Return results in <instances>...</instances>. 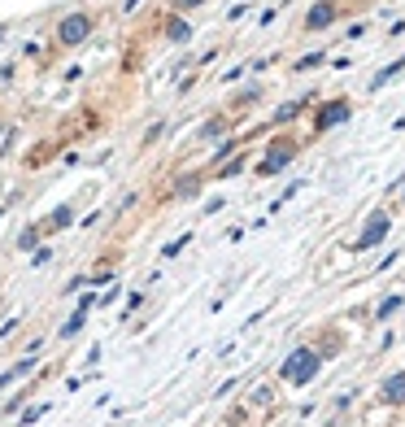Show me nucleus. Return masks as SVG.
Wrapping results in <instances>:
<instances>
[{"mask_svg": "<svg viewBox=\"0 0 405 427\" xmlns=\"http://www.w3.org/2000/svg\"><path fill=\"white\" fill-rule=\"evenodd\" d=\"M318 366H322L318 349H292L288 362L279 366V375H284V384H310L314 375H318Z\"/></svg>", "mask_w": 405, "mask_h": 427, "instance_id": "nucleus-1", "label": "nucleus"}, {"mask_svg": "<svg viewBox=\"0 0 405 427\" xmlns=\"http://www.w3.org/2000/svg\"><path fill=\"white\" fill-rule=\"evenodd\" d=\"M92 27H96V18H92L87 9H74V13H66V18L57 22V44H61V48H79V44H87Z\"/></svg>", "mask_w": 405, "mask_h": 427, "instance_id": "nucleus-2", "label": "nucleus"}, {"mask_svg": "<svg viewBox=\"0 0 405 427\" xmlns=\"http://www.w3.org/2000/svg\"><path fill=\"white\" fill-rule=\"evenodd\" d=\"M344 118H349V100H344V96H336V100H327V105H318V114H314V131L322 136V131L340 127Z\"/></svg>", "mask_w": 405, "mask_h": 427, "instance_id": "nucleus-3", "label": "nucleus"}, {"mask_svg": "<svg viewBox=\"0 0 405 427\" xmlns=\"http://www.w3.org/2000/svg\"><path fill=\"white\" fill-rule=\"evenodd\" d=\"M296 153H301V144H296L292 136H288V140H274V144H270V153H266V162H262V174H274V170H284V166H288Z\"/></svg>", "mask_w": 405, "mask_h": 427, "instance_id": "nucleus-4", "label": "nucleus"}, {"mask_svg": "<svg viewBox=\"0 0 405 427\" xmlns=\"http://www.w3.org/2000/svg\"><path fill=\"white\" fill-rule=\"evenodd\" d=\"M388 227H392V218H388V214H370V222H366V231L358 236V253H366V248H375L379 240L388 236Z\"/></svg>", "mask_w": 405, "mask_h": 427, "instance_id": "nucleus-5", "label": "nucleus"}, {"mask_svg": "<svg viewBox=\"0 0 405 427\" xmlns=\"http://www.w3.org/2000/svg\"><path fill=\"white\" fill-rule=\"evenodd\" d=\"M336 18H340V5H336V0H318V5L306 13V31H322V27H332Z\"/></svg>", "mask_w": 405, "mask_h": 427, "instance_id": "nucleus-6", "label": "nucleus"}, {"mask_svg": "<svg viewBox=\"0 0 405 427\" xmlns=\"http://www.w3.org/2000/svg\"><path fill=\"white\" fill-rule=\"evenodd\" d=\"M87 310H92V296H83V306H79V310H74V314L66 318L61 336H74V332H79V327H83V318H87Z\"/></svg>", "mask_w": 405, "mask_h": 427, "instance_id": "nucleus-7", "label": "nucleus"}, {"mask_svg": "<svg viewBox=\"0 0 405 427\" xmlns=\"http://www.w3.org/2000/svg\"><path fill=\"white\" fill-rule=\"evenodd\" d=\"M401 70H405V57H401V61H392L388 70H379V74H375V79H370V92H379V88H388V83L397 79V74H401Z\"/></svg>", "mask_w": 405, "mask_h": 427, "instance_id": "nucleus-8", "label": "nucleus"}, {"mask_svg": "<svg viewBox=\"0 0 405 427\" xmlns=\"http://www.w3.org/2000/svg\"><path fill=\"white\" fill-rule=\"evenodd\" d=\"M70 222H74V205H57L53 218H48V231H61V227H70Z\"/></svg>", "mask_w": 405, "mask_h": 427, "instance_id": "nucleus-9", "label": "nucleus"}, {"mask_svg": "<svg viewBox=\"0 0 405 427\" xmlns=\"http://www.w3.org/2000/svg\"><path fill=\"white\" fill-rule=\"evenodd\" d=\"M384 401H405V375H392V380H384Z\"/></svg>", "mask_w": 405, "mask_h": 427, "instance_id": "nucleus-10", "label": "nucleus"}, {"mask_svg": "<svg viewBox=\"0 0 405 427\" xmlns=\"http://www.w3.org/2000/svg\"><path fill=\"white\" fill-rule=\"evenodd\" d=\"M222 131H226V118H210L205 127H200V136H205V140H210V136H222Z\"/></svg>", "mask_w": 405, "mask_h": 427, "instance_id": "nucleus-11", "label": "nucleus"}, {"mask_svg": "<svg viewBox=\"0 0 405 427\" xmlns=\"http://www.w3.org/2000/svg\"><path fill=\"white\" fill-rule=\"evenodd\" d=\"M397 310H401V296H388V301H384V306H379V310H375V318H392Z\"/></svg>", "mask_w": 405, "mask_h": 427, "instance_id": "nucleus-12", "label": "nucleus"}, {"mask_svg": "<svg viewBox=\"0 0 405 427\" xmlns=\"http://www.w3.org/2000/svg\"><path fill=\"white\" fill-rule=\"evenodd\" d=\"M301 105H306V100H292V105H284L279 114H274V122H292V118L301 114Z\"/></svg>", "mask_w": 405, "mask_h": 427, "instance_id": "nucleus-13", "label": "nucleus"}, {"mask_svg": "<svg viewBox=\"0 0 405 427\" xmlns=\"http://www.w3.org/2000/svg\"><path fill=\"white\" fill-rule=\"evenodd\" d=\"M35 244H40V227H27L18 236V248H35Z\"/></svg>", "mask_w": 405, "mask_h": 427, "instance_id": "nucleus-14", "label": "nucleus"}, {"mask_svg": "<svg viewBox=\"0 0 405 427\" xmlns=\"http://www.w3.org/2000/svg\"><path fill=\"white\" fill-rule=\"evenodd\" d=\"M166 35H170V40H188V22H183V18H174L170 27H166Z\"/></svg>", "mask_w": 405, "mask_h": 427, "instance_id": "nucleus-15", "label": "nucleus"}, {"mask_svg": "<svg viewBox=\"0 0 405 427\" xmlns=\"http://www.w3.org/2000/svg\"><path fill=\"white\" fill-rule=\"evenodd\" d=\"M200 192V184L192 179V174H188V179H179V188H174V196H196Z\"/></svg>", "mask_w": 405, "mask_h": 427, "instance_id": "nucleus-16", "label": "nucleus"}, {"mask_svg": "<svg viewBox=\"0 0 405 427\" xmlns=\"http://www.w3.org/2000/svg\"><path fill=\"white\" fill-rule=\"evenodd\" d=\"M35 419H44V406H31V410H27V414H22V419H18V423H22V427H31V423H35Z\"/></svg>", "mask_w": 405, "mask_h": 427, "instance_id": "nucleus-17", "label": "nucleus"}, {"mask_svg": "<svg viewBox=\"0 0 405 427\" xmlns=\"http://www.w3.org/2000/svg\"><path fill=\"white\" fill-rule=\"evenodd\" d=\"M262 96V88H244L240 96H236V105H248V100H258Z\"/></svg>", "mask_w": 405, "mask_h": 427, "instance_id": "nucleus-18", "label": "nucleus"}, {"mask_svg": "<svg viewBox=\"0 0 405 427\" xmlns=\"http://www.w3.org/2000/svg\"><path fill=\"white\" fill-rule=\"evenodd\" d=\"M318 61H322V53H310V57H301V61H296V70H314Z\"/></svg>", "mask_w": 405, "mask_h": 427, "instance_id": "nucleus-19", "label": "nucleus"}, {"mask_svg": "<svg viewBox=\"0 0 405 427\" xmlns=\"http://www.w3.org/2000/svg\"><path fill=\"white\" fill-rule=\"evenodd\" d=\"M183 244H188V236H183V240H170V244H166V258H179Z\"/></svg>", "mask_w": 405, "mask_h": 427, "instance_id": "nucleus-20", "label": "nucleus"}, {"mask_svg": "<svg viewBox=\"0 0 405 427\" xmlns=\"http://www.w3.org/2000/svg\"><path fill=\"white\" fill-rule=\"evenodd\" d=\"M170 5H174V9L183 13V9H196V5H205V0H170Z\"/></svg>", "mask_w": 405, "mask_h": 427, "instance_id": "nucleus-21", "label": "nucleus"}, {"mask_svg": "<svg viewBox=\"0 0 405 427\" xmlns=\"http://www.w3.org/2000/svg\"><path fill=\"white\" fill-rule=\"evenodd\" d=\"M135 5H140V0H126V5H122V13H131V9H135Z\"/></svg>", "mask_w": 405, "mask_h": 427, "instance_id": "nucleus-22", "label": "nucleus"}, {"mask_svg": "<svg viewBox=\"0 0 405 427\" xmlns=\"http://www.w3.org/2000/svg\"><path fill=\"white\" fill-rule=\"evenodd\" d=\"M9 35V22H0V40H5Z\"/></svg>", "mask_w": 405, "mask_h": 427, "instance_id": "nucleus-23", "label": "nucleus"}, {"mask_svg": "<svg viewBox=\"0 0 405 427\" xmlns=\"http://www.w3.org/2000/svg\"><path fill=\"white\" fill-rule=\"evenodd\" d=\"M401 200H405V196H401Z\"/></svg>", "mask_w": 405, "mask_h": 427, "instance_id": "nucleus-24", "label": "nucleus"}]
</instances>
